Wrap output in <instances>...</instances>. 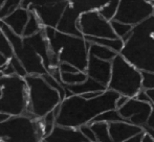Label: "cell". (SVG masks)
<instances>
[{
    "instance_id": "6da1fadb",
    "label": "cell",
    "mask_w": 154,
    "mask_h": 142,
    "mask_svg": "<svg viewBox=\"0 0 154 142\" xmlns=\"http://www.w3.org/2000/svg\"><path fill=\"white\" fill-rule=\"evenodd\" d=\"M119 97L120 94L109 89L92 99H86L82 95L69 96L60 104V113L56 124L75 129L90 124L100 114L116 109Z\"/></svg>"
},
{
    "instance_id": "7a4b0ae2",
    "label": "cell",
    "mask_w": 154,
    "mask_h": 142,
    "mask_svg": "<svg viewBox=\"0 0 154 142\" xmlns=\"http://www.w3.org/2000/svg\"><path fill=\"white\" fill-rule=\"evenodd\" d=\"M123 41L120 55L142 72L154 73V15L133 26Z\"/></svg>"
},
{
    "instance_id": "3957f363",
    "label": "cell",
    "mask_w": 154,
    "mask_h": 142,
    "mask_svg": "<svg viewBox=\"0 0 154 142\" xmlns=\"http://www.w3.org/2000/svg\"><path fill=\"white\" fill-rule=\"evenodd\" d=\"M44 34L48 41L51 52L61 63H69L82 72H86L89 59L90 43L84 37L63 34L53 27H44Z\"/></svg>"
},
{
    "instance_id": "277c9868",
    "label": "cell",
    "mask_w": 154,
    "mask_h": 142,
    "mask_svg": "<svg viewBox=\"0 0 154 142\" xmlns=\"http://www.w3.org/2000/svg\"><path fill=\"white\" fill-rule=\"evenodd\" d=\"M29 94V106L23 115L41 119L61 104L59 92L51 88L41 75L25 76Z\"/></svg>"
},
{
    "instance_id": "5b68a950",
    "label": "cell",
    "mask_w": 154,
    "mask_h": 142,
    "mask_svg": "<svg viewBox=\"0 0 154 142\" xmlns=\"http://www.w3.org/2000/svg\"><path fill=\"white\" fill-rule=\"evenodd\" d=\"M0 139L4 142H41L44 139L41 119L29 116H10L0 122Z\"/></svg>"
},
{
    "instance_id": "8992f818",
    "label": "cell",
    "mask_w": 154,
    "mask_h": 142,
    "mask_svg": "<svg viewBox=\"0 0 154 142\" xmlns=\"http://www.w3.org/2000/svg\"><path fill=\"white\" fill-rule=\"evenodd\" d=\"M29 106L27 85L24 78L13 75L0 78V114L23 115Z\"/></svg>"
},
{
    "instance_id": "52a82bcc",
    "label": "cell",
    "mask_w": 154,
    "mask_h": 142,
    "mask_svg": "<svg viewBox=\"0 0 154 142\" xmlns=\"http://www.w3.org/2000/svg\"><path fill=\"white\" fill-rule=\"evenodd\" d=\"M112 63L111 79L108 89L129 98L136 97L143 90V72L129 63L123 55H118Z\"/></svg>"
},
{
    "instance_id": "ba28073f",
    "label": "cell",
    "mask_w": 154,
    "mask_h": 142,
    "mask_svg": "<svg viewBox=\"0 0 154 142\" xmlns=\"http://www.w3.org/2000/svg\"><path fill=\"white\" fill-rule=\"evenodd\" d=\"M0 27L8 42L12 45L14 55L18 58L19 61L22 63L27 74L42 76V75L48 73V71L44 66L42 58L37 53V51L29 44L26 38L16 35L2 20H0Z\"/></svg>"
},
{
    "instance_id": "9c48e42d",
    "label": "cell",
    "mask_w": 154,
    "mask_h": 142,
    "mask_svg": "<svg viewBox=\"0 0 154 142\" xmlns=\"http://www.w3.org/2000/svg\"><path fill=\"white\" fill-rule=\"evenodd\" d=\"M154 15V6L148 0H120L114 20L135 26Z\"/></svg>"
},
{
    "instance_id": "30bf717a",
    "label": "cell",
    "mask_w": 154,
    "mask_h": 142,
    "mask_svg": "<svg viewBox=\"0 0 154 142\" xmlns=\"http://www.w3.org/2000/svg\"><path fill=\"white\" fill-rule=\"evenodd\" d=\"M78 27L83 37L116 39L110 21L105 19L99 10L84 13L80 16Z\"/></svg>"
},
{
    "instance_id": "8fae6325",
    "label": "cell",
    "mask_w": 154,
    "mask_h": 142,
    "mask_svg": "<svg viewBox=\"0 0 154 142\" xmlns=\"http://www.w3.org/2000/svg\"><path fill=\"white\" fill-rule=\"evenodd\" d=\"M152 108L153 106L150 102H140L136 97H133L130 98L124 107L118 109V111L126 122L144 128L152 112Z\"/></svg>"
},
{
    "instance_id": "7c38bea8",
    "label": "cell",
    "mask_w": 154,
    "mask_h": 142,
    "mask_svg": "<svg viewBox=\"0 0 154 142\" xmlns=\"http://www.w3.org/2000/svg\"><path fill=\"white\" fill-rule=\"evenodd\" d=\"M68 4H69V0H65V1L58 2V3L55 4L34 7L31 10H32L38 16L39 20H40L41 24L43 25V27L57 28L58 23H59L63 13H64L65 8L67 7Z\"/></svg>"
},
{
    "instance_id": "4fadbf2b",
    "label": "cell",
    "mask_w": 154,
    "mask_h": 142,
    "mask_svg": "<svg viewBox=\"0 0 154 142\" xmlns=\"http://www.w3.org/2000/svg\"><path fill=\"white\" fill-rule=\"evenodd\" d=\"M111 62L104 61V60L89 55L87 69H86V73H87L88 77H91L94 81H99L100 84L104 85L105 87H108L110 79H111Z\"/></svg>"
},
{
    "instance_id": "5bb4252c",
    "label": "cell",
    "mask_w": 154,
    "mask_h": 142,
    "mask_svg": "<svg viewBox=\"0 0 154 142\" xmlns=\"http://www.w3.org/2000/svg\"><path fill=\"white\" fill-rule=\"evenodd\" d=\"M46 142H89L80 129L56 124L51 133L44 138Z\"/></svg>"
},
{
    "instance_id": "9a60e30c",
    "label": "cell",
    "mask_w": 154,
    "mask_h": 142,
    "mask_svg": "<svg viewBox=\"0 0 154 142\" xmlns=\"http://www.w3.org/2000/svg\"><path fill=\"white\" fill-rule=\"evenodd\" d=\"M80 16H81V14L78 13L70 4H68L67 7L65 8L64 13H63L59 23H58L57 31H61L63 34H67V35L83 37L79 27H78Z\"/></svg>"
},
{
    "instance_id": "2e32d148",
    "label": "cell",
    "mask_w": 154,
    "mask_h": 142,
    "mask_svg": "<svg viewBox=\"0 0 154 142\" xmlns=\"http://www.w3.org/2000/svg\"><path fill=\"white\" fill-rule=\"evenodd\" d=\"M108 124H109L110 136L113 142H124L127 139L144 132L143 128L126 121L110 122Z\"/></svg>"
},
{
    "instance_id": "e0dca14e",
    "label": "cell",
    "mask_w": 154,
    "mask_h": 142,
    "mask_svg": "<svg viewBox=\"0 0 154 142\" xmlns=\"http://www.w3.org/2000/svg\"><path fill=\"white\" fill-rule=\"evenodd\" d=\"M29 19V10L24 7H19L15 12L3 19V22L14 31L16 35L23 37V31Z\"/></svg>"
},
{
    "instance_id": "ac0fdd59",
    "label": "cell",
    "mask_w": 154,
    "mask_h": 142,
    "mask_svg": "<svg viewBox=\"0 0 154 142\" xmlns=\"http://www.w3.org/2000/svg\"><path fill=\"white\" fill-rule=\"evenodd\" d=\"M26 40L34 47L37 53L42 58L45 68L47 69V71H49V69H51V48H49L48 41H47L46 37H45L44 28H43V31L36 34V35L27 37Z\"/></svg>"
},
{
    "instance_id": "d6986e66",
    "label": "cell",
    "mask_w": 154,
    "mask_h": 142,
    "mask_svg": "<svg viewBox=\"0 0 154 142\" xmlns=\"http://www.w3.org/2000/svg\"><path fill=\"white\" fill-rule=\"evenodd\" d=\"M66 89H68L73 95H83L88 92H105L107 90V87H105L104 85L100 84L99 81H94L91 77H88L85 81L78 85H72V86H64Z\"/></svg>"
},
{
    "instance_id": "ffe728a7",
    "label": "cell",
    "mask_w": 154,
    "mask_h": 142,
    "mask_svg": "<svg viewBox=\"0 0 154 142\" xmlns=\"http://www.w3.org/2000/svg\"><path fill=\"white\" fill-rule=\"evenodd\" d=\"M110 0H69V4L80 14L100 10Z\"/></svg>"
},
{
    "instance_id": "44dd1931",
    "label": "cell",
    "mask_w": 154,
    "mask_h": 142,
    "mask_svg": "<svg viewBox=\"0 0 154 142\" xmlns=\"http://www.w3.org/2000/svg\"><path fill=\"white\" fill-rule=\"evenodd\" d=\"M87 42L89 43H94V44H99L102 46L108 47V48L112 49L116 52L121 53L122 49L124 48L125 42L120 38L116 39H109V38H95V37H84Z\"/></svg>"
},
{
    "instance_id": "7402d4cb",
    "label": "cell",
    "mask_w": 154,
    "mask_h": 142,
    "mask_svg": "<svg viewBox=\"0 0 154 142\" xmlns=\"http://www.w3.org/2000/svg\"><path fill=\"white\" fill-rule=\"evenodd\" d=\"M88 52H89V55H92V57H95L97 59H101L108 62H112L116 59V55H120V53L116 52L114 50L108 48V47L102 46V45L99 44H94V43H90Z\"/></svg>"
},
{
    "instance_id": "603a6c76",
    "label": "cell",
    "mask_w": 154,
    "mask_h": 142,
    "mask_svg": "<svg viewBox=\"0 0 154 142\" xmlns=\"http://www.w3.org/2000/svg\"><path fill=\"white\" fill-rule=\"evenodd\" d=\"M91 129L97 136V142H113L109 132V124L107 122H92Z\"/></svg>"
},
{
    "instance_id": "cb8c5ba5",
    "label": "cell",
    "mask_w": 154,
    "mask_h": 142,
    "mask_svg": "<svg viewBox=\"0 0 154 142\" xmlns=\"http://www.w3.org/2000/svg\"><path fill=\"white\" fill-rule=\"evenodd\" d=\"M43 28L44 27L41 24L38 16L32 10H29V19L26 26L24 28V31H23V38H27V37H32L36 35L39 31H43Z\"/></svg>"
},
{
    "instance_id": "d4e9b609",
    "label": "cell",
    "mask_w": 154,
    "mask_h": 142,
    "mask_svg": "<svg viewBox=\"0 0 154 142\" xmlns=\"http://www.w3.org/2000/svg\"><path fill=\"white\" fill-rule=\"evenodd\" d=\"M88 78V75L86 72H79L75 73H61V79L63 86H72L78 85L83 81H85Z\"/></svg>"
},
{
    "instance_id": "484cf974",
    "label": "cell",
    "mask_w": 154,
    "mask_h": 142,
    "mask_svg": "<svg viewBox=\"0 0 154 142\" xmlns=\"http://www.w3.org/2000/svg\"><path fill=\"white\" fill-rule=\"evenodd\" d=\"M118 121H125V119L120 115L118 109H113L100 114L99 116H97L93 119L92 122H107V123H110V122H118Z\"/></svg>"
},
{
    "instance_id": "4316f807",
    "label": "cell",
    "mask_w": 154,
    "mask_h": 142,
    "mask_svg": "<svg viewBox=\"0 0 154 142\" xmlns=\"http://www.w3.org/2000/svg\"><path fill=\"white\" fill-rule=\"evenodd\" d=\"M22 3L23 0H5L2 7L0 8V20H3L5 17L21 7Z\"/></svg>"
},
{
    "instance_id": "83f0119b",
    "label": "cell",
    "mask_w": 154,
    "mask_h": 142,
    "mask_svg": "<svg viewBox=\"0 0 154 142\" xmlns=\"http://www.w3.org/2000/svg\"><path fill=\"white\" fill-rule=\"evenodd\" d=\"M119 4H120V0H110L104 7H102L99 10L100 14L105 19H107L108 21L113 20L116 15V12H118Z\"/></svg>"
},
{
    "instance_id": "f1b7e54d",
    "label": "cell",
    "mask_w": 154,
    "mask_h": 142,
    "mask_svg": "<svg viewBox=\"0 0 154 142\" xmlns=\"http://www.w3.org/2000/svg\"><path fill=\"white\" fill-rule=\"evenodd\" d=\"M110 23H111V26H112V28H113L116 37L120 38V39H122V40H123L124 37L127 36L128 34L132 31V28H133L132 25L120 22V21H116V20H114V19L110 21Z\"/></svg>"
},
{
    "instance_id": "f546056e",
    "label": "cell",
    "mask_w": 154,
    "mask_h": 142,
    "mask_svg": "<svg viewBox=\"0 0 154 142\" xmlns=\"http://www.w3.org/2000/svg\"><path fill=\"white\" fill-rule=\"evenodd\" d=\"M42 77L51 88H54V89L57 90V91L59 92L62 100H64L65 98H66V89H65V87L63 86V84L59 83V81H58L53 75L49 74V73H46V74L42 75Z\"/></svg>"
},
{
    "instance_id": "4dcf8cb0",
    "label": "cell",
    "mask_w": 154,
    "mask_h": 142,
    "mask_svg": "<svg viewBox=\"0 0 154 142\" xmlns=\"http://www.w3.org/2000/svg\"><path fill=\"white\" fill-rule=\"evenodd\" d=\"M56 115L54 114V112H49L48 114L44 116L43 118H41L42 120V123H43V132H44V138L46 136H48L49 134L51 133V131L54 130L56 126Z\"/></svg>"
},
{
    "instance_id": "1f68e13d",
    "label": "cell",
    "mask_w": 154,
    "mask_h": 142,
    "mask_svg": "<svg viewBox=\"0 0 154 142\" xmlns=\"http://www.w3.org/2000/svg\"><path fill=\"white\" fill-rule=\"evenodd\" d=\"M61 1H65V0H23L22 7L27 8V10H31L34 7L49 5V4H55Z\"/></svg>"
},
{
    "instance_id": "d6a6232c",
    "label": "cell",
    "mask_w": 154,
    "mask_h": 142,
    "mask_svg": "<svg viewBox=\"0 0 154 142\" xmlns=\"http://www.w3.org/2000/svg\"><path fill=\"white\" fill-rule=\"evenodd\" d=\"M0 51L5 55L8 59H11V58L14 55V51H13L12 45L8 42V40L6 39L5 35L2 31L1 27H0Z\"/></svg>"
},
{
    "instance_id": "836d02e7",
    "label": "cell",
    "mask_w": 154,
    "mask_h": 142,
    "mask_svg": "<svg viewBox=\"0 0 154 142\" xmlns=\"http://www.w3.org/2000/svg\"><path fill=\"white\" fill-rule=\"evenodd\" d=\"M10 63L13 65V67H14L15 69V73H16V75H18V76L22 77V78H25V76H27V72L26 70H25L24 66L22 65V63H21L20 61L18 60V58L15 57V55H13L12 58H11L10 60Z\"/></svg>"
},
{
    "instance_id": "e575fe53",
    "label": "cell",
    "mask_w": 154,
    "mask_h": 142,
    "mask_svg": "<svg viewBox=\"0 0 154 142\" xmlns=\"http://www.w3.org/2000/svg\"><path fill=\"white\" fill-rule=\"evenodd\" d=\"M143 89H154L153 72H143Z\"/></svg>"
},
{
    "instance_id": "d590c367",
    "label": "cell",
    "mask_w": 154,
    "mask_h": 142,
    "mask_svg": "<svg viewBox=\"0 0 154 142\" xmlns=\"http://www.w3.org/2000/svg\"><path fill=\"white\" fill-rule=\"evenodd\" d=\"M80 131L82 132V134L88 139L89 142H97V136H95L94 132L90 126V124H85V126H82L81 128H79Z\"/></svg>"
},
{
    "instance_id": "8d00e7d4",
    "label": "cell",
    "mask_w": 154,
    "mask_h": 142,
    "mask_svg": "<svg viewBox=\"0 0 154 142\" xmlns=\"http://www.w3.org/2000/svg\"><path fill=\"white\" fill-rule=\"evenodd\" d=\"M59 70L61 73H75L79 72V69L69 63H61L59 65Z\"/></svg>"
},
{
    "instance_id": "74e56055",
    "label": "cell",
    "mask_w": 154,
    "mask_h": 142,
    "mask_svg": "<svg viewBox=\"0 0 154 142\" xmlns=\"http://www.w3.org/2000/svg\"><path fill=\"white\" fill-rule=\"evenodd\" d=\"M0 71L3 73L4 76H13V75H16L14 67H13V65L10 63V61H8V63L6 64V65L2 66V67L0 68Z\"/></svg>"
},
{
    "instance_id": "f35d334b",
    "label": "cell",
    "mask_w": 154,
    "mask_h": 142,
    "mask_svg": "<svg viewBox=\"0 0 154 142\" xmlns=\"http://www.w3.org/2000/svg\"><path fill=\"white\" fill-rule=\"evenodd\" d=\"M129 99H130V98L128 97V96H125V95H120V97L118 98V100H116V109H120V108L124 107L126 104H127L128 100H129Z\"/></svg>"
},
{
    "instance_id": "ab89813d",
    "label": "cell",
    "mask_w": 154,
    "mask_h": 142,
    "mask_svg": "<svg viewBox=\"0 0 154 142\" xmlns=\"http://www.w3.org/2000/svg\"><path fill=\"white\" fill-rule=\"evenodd\" d=\"M143 129H151V130H154V106L152 108V112H151L150 116L148 118V121H147L146 126Z\"/></svg>"
},
{
    "instance_id": "60d3db41",
    "label": "cell",
    "mask_w": 154,
    "mask_h": 142,
    "mask_svg": "<svg viewBox=\"0 0 154 142\" xmlns=\"http://www.w3.org/2000/svg\"><path fill=\"white\" fill-rule=\"evenodd\" d=\"M136 98H137L138 100H140V102H150V98H149V96L147 95L146 91H145V89L140 90V93L136 95ZM151 104V102H150Z\"/></svg>"
},
{
    "instance_id": "b9f144b4",
    "label": "cell",
    "mask_w": 154,
    "mask_h": 142,
    "mask_svg": "<svg viewBox=\"0 0 154 142\" xmlns=\"http://www.w3.org/2000/svg\"><path fill=\"white\" fill-rule=\"evenodd\" d=\"M145 134H146V133H145V131H144V132H142V133H140V134L135 135V136L131 137V138L127 139V140L124 142H142L143 139H144Z\"/></svg>"
},
{
    "instance_id": "7bdbcfd3",
    "label": "cell",
    "mask_w": 154,
    "mask_h": 142,
    "mask_svg": "<svg viewBox=\"0 0 154 142\" xmlns=\"http://www.w3.org/2000/svg\"><path fill=\"white\" fill-rule=\"evenodd\" d=\"M102 93L104 92H100V91H97V92H88V93H85L83 94V97L86 98V99H92V98H97V96H100Z\"/></svg>"
},
{
    "instance_id": "ee69618b",
    "label": "cell",
    "mask_w": 154,
    "mask_h": 142,
    "mask_svg": "<svg viewBox=\"0 0 154 142\" xmlns=\"http://www.w3.org/2000/svg\"><path fill=\"white\" fill-rule=\"evenodd\" d=\"M147 95L150 98V102L152 106H154V89H145Z\"/></svg>"
},
{
    "instance_id": "f6af8a7d",
    "label": "cell",
    "mask_w": 154,
    "mask_h": 142,
    "mask_svg": "<svg viewBox=\"0 0 154 142\" xmlns=\"http://www.w3.org/2000/svg\"><path fill=\"white\" fill-rule=\"evenodd\" d=\"M8 60H10V59H8V58H6L5 55H4L1 51H0V68H1L2 66L6 65V64L8 63Z\"/></svg>"
},
{
    "instance_id": "bcb514c9",
    "label": "cell",
    "mask_w": 154,
    "mask_h": 142,
    "mask_svg": "<svg viewBox=\"0 0 154 142\" xmlns=\"http://www.w3.org/2000/svg\"><path fill=\"white\" fill-rule=\"evenodd\" d=\"M142 142H154V140H153V138L150 136V135L146 133V134H145V136H144V139H143Z\"/></svg>"
},
{
    "instance_id": "7dc6e473",
    "label": "cell",
    "mask_w": 154,
    "mask_h": 142,
    "mask_svg": "<svg viewBox=\"0 0 154 142\" xmlns=\"http://www.w3.org/2000/svg\"><path fill=\"white\" fill-rule=\"evenodd\" d=\"M144 131H145V133H147V134L150 135L154 140V130H151V129H144Z\"/></svg>"
},
{
    "instance_id": "c3c4849f",
    "label": "cell",
    "mask_w": 154,
    "mask_h": 142,
    "mask_svg": "<svg viewBox=\"0 0 154 142\" xmlns=\"http://www.w3.org/2000/svg\"><path fill=\"white\" fill-rule=\"evenodd\" d=\"M10 117L8 115H5V114H0V122L3 121V120L8 119V118Z\"/></svg>"
},
{
    "instance_id": "681fc988",
    "label": "cell",
    "mask_w": 154,
    "mask_h": 142,
    "mask_svg": "<svg viewBox=\"0 0 154 142\" xmlns=\"http://www.w3.org/2000/svg\"><path fill=\"white\" fill-rule=\"evenodd\" d=\"M4 1H5V0H0V8L2 7V5H3V3H4Z\"/></svg>"
},
{
    "instance_id": "f907efd6",
    "label": "cell",
    "mask_w": 154,
    "mask_h": 142,
    "mask_svg": "<svg viewBox=\"0 0 154 142\" xmlns=\"http://www.w3.org/2000/svg\"><path fill=\"white\" fill-rule=\"evenodd\" d=\"M2 76H4V75H3V73H2L1 71H0V78H1Z\"/></svg>"
},
{
    "instance_id": "816d5d0a",
    "label": "cell",
    "mask_w": 154,
    "mask_h": 142,
    "mask_svg": "<svg viewBox=\"0 0 154 142\" xmlns=\"http://www.w3.org/2000/svg\"><path fill=\"white\" fill-rule=\"evenodd\" d=\"M41 142H46V141H45V140H44V139H43V140H42V141H41Z\"/></svg>"
},
{
    "instance_id": "f5cc1de1",
    "label": "cell",
    "mask_w": 154,
    "mask_h": 142,
    "mask_svg": "<svg viewBox=\"0 0 154 142\" xmlns=\"http://www.w3.org/2000/svg\"><path fill=\"white\" fill-rule=\"evenodd\" d=\"M0 142H4L3 140H1V139H0Z\"/></svg>"
},
{
    "instance_id": "db71d44e",
    "label": "cell",
    "mask_w": 154,
    "mask_h": 142,
    "mask_svg": "<svg viewBox=\"0 0 154 142\" xmlns=\"http://www.w3.org/2000/svg\"><path fill=\"white\" fill-rule=\"evenodd\" d=\"M148 1H151V0H148Z\"/></svg>"
}]
</instances>
